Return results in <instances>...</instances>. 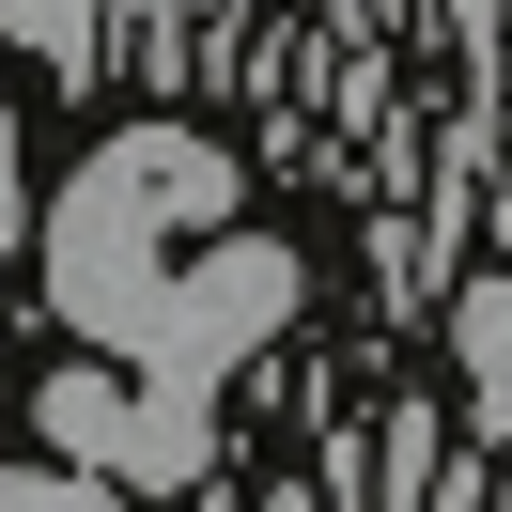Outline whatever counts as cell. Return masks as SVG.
Returning a JSON list of instances; mask_svg holds the SVG:
<instances>
[{
    "instance_id": "7",
    "label": "cell",
    "mask_w": 512,
    "mask_h": 512,
    "mask_svg": "<svg viewBox=\"0 0 512 512\" xmlns=\"http://www.w3.org/2000/svg\"><path fill=\"white\" fill-rule=\"evenodd\" d=\"M32 233V171H16V109H0V249Z\"/></svg>"
},
{
    "instance_id": "3",
    "label": "cell",
    "mask_w": 512,
    "mask_h": 512,
    "mask_svg": "<svg viewBox=\"0 0 512 512\" xmlns=\"http://www.w3.org/2000/svg\"><path fill=\"white\" fill-rule=\"evenodd\" d=\"M32 435H47V466H94V481H125V466H140V388L109 373V357H63V373L32 388Z\"/></svg>"
},
{
    "instance_id": "1",
    "label": "cell",
    "mask_w": 512,
    "mask_h": 512,
    "mask_svg": "<svg viewBox=\"0 0 512 512\" xmlns=\"http://www.w3.org/2000/svg\"><path fill=\"white\" fill-rule=\"evenodd\" d=\"M249 218V171H233V140H202V125H109L94 156L47 187V311L78 326V342H125L140 326V295L171 280V264L202 249V233H233Z\"/></svg>"
},
{
    "instance_id": "2",
    "label": "cell",
    "mask_w": 512,
    "mask_h": 512,
    "mask_svg": "<svg viewBox=\"0 0 512 512\" xmlns=\"http://www.w3.org/2000/svg\"><path fill=\"white\" fill-rule=\"evenodd\" d=\"M295 295H311V264H295L280 233H202V249L140 295V326L109 342V373H140V404H156V419L218 435V388L295 326Z\"/></svg>"
},
{
    "instance_id": "9",
    "label": "cell",
    "mask_w": 512,
    "mask_h": 512,
    "mask_svg": "<svg viewBox=\"0 0 512 512\" xmlns=\"http://www.w3.org/2000/svg\"><path fill=\"white\" fill-rule=\"evenodd\" d=\"M280 512H311V497H280Z\"/></svg>"
},
{
    "instance_id": "4",
    "label": "cell",
    "mask_w": 512,
    "mask_h": 512,
    "mask_svg": "<svg viewBox=\"0 0 512 512\" xmlns=\"http://www.w3.org/2000/svg\"><path fill=\"white\" fill-rule=\"evenodd\" d=\"M450 357H466V419H481V435H512V264L450 295Z\"/></svg>"
},
{
    "instance_id": "5",
    "label": "cell",
    "mask_w": 512,
    "mask_h": 512,
    "mask_svg": "<svg viewBox=\"0 0 512 512\" xmlns=\"http://www.w3.org/2000/svg\"><path fill=\"white\" fill-rule=\"evenodd\" d=\"M0 47H32V63L78 94V78L109 63V16H94V0H0Z\"/></svg>"
},
{
    "instance_id": "8",
    "label": "cell",
    "mask_w": 512,
    "mask_h": 512,
    "mask_svg": "<svg viewBox=\"0 0 512 512\" xmlns=\"http://www.w3.org/2000/svg\"><path fill=\"white\" fill-rule=\"evenodd\" d=\"M94 16H156V32H171V0H94Z\"/></svg>"
},
{
    "instance_id": "6",
    "label": "cell",
    "mask_w": 512,
    "mask_h": 512,
    "mask_svg": "<svg viewBox=\"0 0 512 512\" xmlns=\"http://www.w3.org/2000/svg\"><path fill=\"white\" fill-rule=\"evenodd\" d=\"M0 512H125V481H94V466H0Z\"/></svg>"
}]
</instances>
